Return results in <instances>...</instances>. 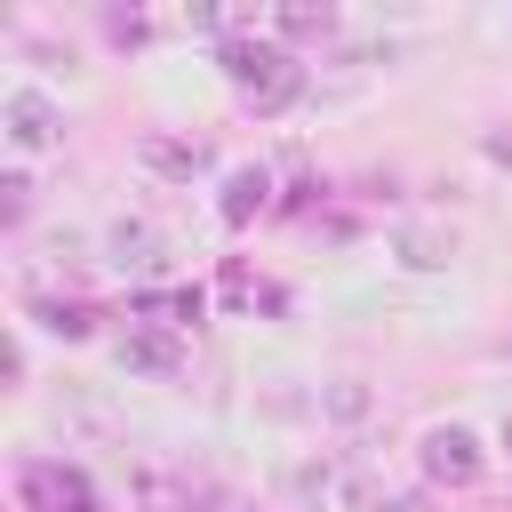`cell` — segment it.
Instances as JSON below:
<instances>
[{
    "mask_svg": "<svg viewBox=\"0 0 512 512\" xmlns=\"http://www.w3.org/2000/svg\"><path fill=\"white\" fill-rule=\"evenodd\" d=\"M416 472L432 480V488H480V472H488V448H480V432L472 424H424L416 432Z\"/></svg>",
    "mask_w": 512,
    "mask_h": 512,
    "instance_id": "2",
    "label": "cell"
},
{
    "mask_svg": "<svg viewBox=\"0 0 512 512\" xmlns=\"http://www.w3.org/2000/svg\"><path fill=\"white\" fill-rule=\"evenodd\" d=\"M112 264H160L152 224H112Z\"/></svg>",
    "mask_w": 512,
    "mask_h": 512,
    "instance_id": "5",
    "label": "cell"
},
{
    "mask_svg": "<svg viewBox=\"0 0 512 512\" xmlns=\"http://www.w3.org/2000/svg\"><path fill=\"white\" fill-rule=\"evenodd\" d=\"M0 136H8V152H16V168H32V160H48V152H64V104H56L48 88H32V80H16V88L0 96Z\"/></svg>",
    "mask_w": 512,
    "mask_h": 512,
    "instance_id": "1",
    "label": "cell"
},
{
    "mask_svg": "<svg viewBox=\"0 0 512 512\" xmlns=\"http://www.w3.org/2000/svg\"><path fill=\"white\" fill-rule=\"evenodd\" d=\"M224 72H232V88H240V96H264V104H280V96L296 88V64H288L280 48H232V56H224Z\"/></svg>",
    "mask_w": 512,
    "mask_h": 512,
    "instance_id": "3",
    "label": "cell"
},
{
    "mask_svg": "<svg viewBox=\"0 0 512 512\" xmlns=\"http://www.w3.org/2000/svg\"><path fill=\"white\" fill-rule=\"evenodd\" d=\"M16 496H24V512H88V480L64 464H24Z\"/></svg>",
    "mask_w": 512,
    "mask_h": 512,
    "instance_id": "4",
    "label": "cell"
},
{
    "mask_svg": "<svg viewBox=\"0 0 512 512\" xmlns=\"http://www.w3.org/2000/svg\"><path fill=\"white\" fill-rule=\"evenodd\" d=\"M0 192H8V224H24V216H32V168H8Z\"/></svg>",
    "mask_w": 512,
    "mask_h": 512,
    "instance_id": "6",
    "label": "cell"
},
{
    "mask_svg": "<svg viewBox=\"0 0 512 512\" xmlns=\"http://www.w3.org/2000/svg\"><path fill=\"white\" fill-rule=\"evenodd\" d=\"M496 440H504V456H512V416H504V432H496Z\"/></svg>",
    "mask_w": 512,
    "mask_h": 512,
    "instance_id": "7",
    "label": "cell"
}]
</instances>
